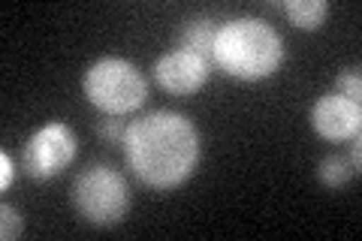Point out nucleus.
<instances>
[{"label": "nucleus", "instance_id": "nucleus-5", "mask_svg": "<svg viewBox=\"0 0 362 241\" xmlns=\"http://www.w3.org/2000/svg\"><path fill=\"white\" fill-rule=\"evenodd\" d=\"M76 151H78L76 133L64 121H52V124H42L28 139L21 163H25L28 175L33 181H49L73 163Z\"/></svg>", "mask_w": 362, "mask_h": 241}, {"label": "nucleus", "instance_id": "nucleus-13", "mask_svg": "<svg viewBox=\"0 0 362 241\" xmlns=\"http://www.w3.org/2000/svg\"><path fill=\"white\" fill-rule=\"evenodd\" d=\"M100 136H103V139H109V142H124V136H127V127L130 124H124L121 121V114H103V118H100Z\"/></svg>", "mask_w": 362, "mask_h": 241}, {"label": "nucleus", "instance_id": "nucleus-9", "mask_svg": "<svg viewBox=\"0 0 362 241\" xmlns=\"http://www.w3.org/2000/svg\"><path fill=\"white\" fill-rule=\"evenodd\" d=\"M284 16L290 18L293 28H302V30H317L329 16V4L326 0H287L281 4Z\"/></svg>", "mask_w": 362, "mask_h": 241}, {"label": "nucleus", "instance_id": "nucleus-14", "mask_svg": "<svg viewBox=\"0 0 362 241\" xmlns=\"http://www.w3.org/2000/svg\"><path fill=\"white\" fill-rule=\"evenodd\" d=\"M13 181H16V163H13V157L4 151L0 154V190H9Z\"/></svg>", "mask_w": 362, "mask_h": 241}, {"label": "nucleus", "instance_id": "nucleus-2", "mask_svg": "<svg viewBox=\"0 0 362 241\" xmlns=\"http://www.w3.org/2000/svg\"><path fill=\"white\" fill-rule=\"evenodd\" d=\"M211 64L242 82H263L284 64V40L263 18H230L218 28Z\"/></svg>", "mask_w": 362, "mask_h": 241}, {"label": "nucleus", "instance_id": "nucleus-3", "mask_svg": "<svg viewBox=\"0 0 362 241\" xmlns=\"http://www.w3.org/2000/svg\"><path fill=\"white\" fill-rule=\"evenodd\" d=\"M85 97L103 114H130L148 100V82L139 66L124 57H103L90 64L82 78Z\"/></svg>", "mask_w": 362, "mask_h": 241}, {"label": "nucleus", "instance_id": "nucleus-8", "mask_svg": "<svg viewBox=\"0 0 362 241\" xmlns=\"http://www.w3.org/2000/svg\"><path fill=\"white\" fill-rule=\"evenodd\" d=\"M214 37H218V25L211 18L199 16V18H190L185 28L178 33V49L185 52H194L199 57H206L211 64V49H214ZM214 66V64H211Z\"/></svg>", "mask_w": 362, "mask_h": 241}, {"label": "nucleus", "instance_id": "nucleus-10", "mask_svg": "<svg viewBox=\"0 0 362 241\" xmlns=\"http://www.w3.org/2000/svg\"><path fill=\"white\" fill-rule=\"evenodd\" d=\"M356 169L350 166L347 157H326V160H320V166H317V175H320L326 187H344Z\"/></svg>", "mask_w": 362, "mask_h": 241}, {"label": "nucleus", "instance_id": "nucleus-11", "mask_svg": "<svg viewBox=\"0 0 362 241\" xmlns=\"http://www.w3.org/2000/svg\"><path fill=\"white\" fill-rule=\"evenodd\" d=\"M335 94H341V97H350V100H356L362 97V76H359V66H350V70H341L335 78Z\"/></svg>", "mask_w": 362, "mask_h": 241}, {"label": "nucleus", "instance_id": "nucleus-4", "mask_svg": "<svg viewBox=\"0 0 362 241\" xmlns=\"http://www.w3.org/2000/svg\"><path fill=\"white\" fill-rule=\"evenodd\" d=\"M76 211L94 226H115L130 211V187L127 178L112 166H90L73 184Z\"/></svg>", "mask_w": 362, "mask_h": 241}, {"label": "nucleus", "instance_id": "nucleus-12", "mask_svg": "<svg viewBox=\"0 0 362 241\" xmlns=\"http://www.w3.org/2000/svg\"><path fill=\"white\" fill-rule=\"evenodd\" d=\"M21 214H18V208H13L9 202H4L0 205V238L4 241H13V238H18L21 235Z\"/></svg>", "mask_w": 362, "mask_h": 241}, {"label": "nucleus", "instance_id": "nucleus-6", "mask_svg": "<svg viewBox=\"0 0 362 241\" xmlns=\"http://www.w3.org/2000/svg\"><path fill=\"white\" fill-rule=\"evenodd\" d=\"M214 66L199 57L194 52H185V49H173L166 52L163 57H157L154 64V78L166 94H197L199 88H206V82L211 78Z\"/></svg>", "mask_w": 362, "mask_h": 241}, {"label": "nucleus", "instance_id": "nucleus-7", "mask_svg": "<svg viewBox=\"0 0 362 241\" xmlns=\"http://www.w3.org/2000/svg\"><path fill=\"white\" fill-rule=\"evenodd\" d=\"M311 127L326 142H350L362 130V106L341 94H323L311 109Z\"/></svg>", "mask_w": 362, "mask_h": 241}, {"label": "nucleus", "instance_id": "nucleus-1", "mask_svg": "<svg viewBox=\"0 0 362 241\" xmlns=\"http://www.w3.org/2000/svg\"><path fill=\"white\" fill-rule=\"evenodd\" d=\"M124 157L145 187L173 190L194 175L199 163V133L178 112H151L133 121L124 136Z\"/></svg>", "mask_w": 362, "mask_h": 241}]
</instances>
